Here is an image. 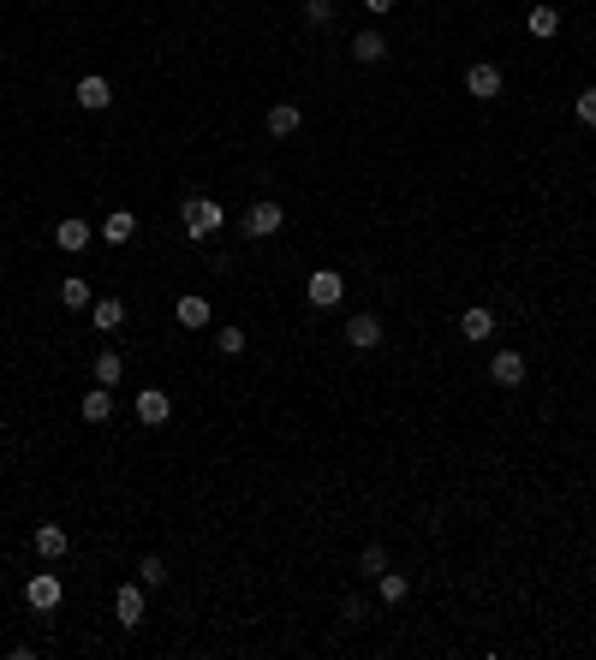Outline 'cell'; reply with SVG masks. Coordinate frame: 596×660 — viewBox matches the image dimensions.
Here are the masks:
<instances>
[{
	"instance_id": "4316f807",
	"label": "cell",
	"mask_w": 596,
	"mask_h": 660,
	"mask_svg": "<svg viewBox=\"0 0 596 660\" xmlns=\"http://www.w3.org/2000/svg\"><path fill=\"white\" fill-rule=\"evenodd\" d=\"M572 113H579V125H591V131H596V89H584V96L572 101Z\"/></svg>"
},
{
	"instance_id": "7c38bea8",
	"label": "cell",
	"mask_w": 596,
	"mask_h": 660,
	"mask_svg": "<svg viewBox=\"0 0 596 660\" xmlns=\"http://www.w3.org/2000/svg\"><path fill=\"white\" fill-rule=\"evenodd\" d=\"M78 411H84V423H108L114 417V387H89Z\"/></svg>"
},
{
	"instance_id": "4fadbf2b",
	"label": "cell",
	"mask_w": 596,
	"mask_h": 660,
	"mask_svg": "<svg viewBox=\"0 0 596 660\" xmlns=\"http://www.w3.org/2000/svg\"><path fill=\"white\" fill-rule=\"evenodd\" d=\"M465 89H471L477 101H495V96H501V72H495V66H471V72H465Z\"/></svg>"
},
{
	"instance_id": "603a6c76",
	"label": "cell",
	"mask_w": 596,
	"mask_h": 660,
	"mask_svg": "<svg viewBox=\"0 0 596 660\" xmlns=\"http://www.w3.org/2000/svg\"><path fill=\"white\" fill-rule=\"evenodd\" d=\"M89 375H96V387H114L120 375H126V363H120V351H102V357H96V369H89Z\"/></svg>"
},
{
	"instance_id": "9c48e42d",
	"label": "cell",
	"mask_w": 596,
	"mask_h": 660,
	"mask_svg": "<svg viewBox=\"0 0 596 660\" xmlns=\"http://www.w3.org/2000/svg\"><path fill=\"white\" fill-rule=\"evenodd\" d=\"M352 60H358V66L388 60V36H382V30H358V36H352Z\"/></svg>"
},
{
	"instance_id": "ba28073f",
	"label": "cell",
	"mask_w": 596,
	"mask_h": 660,
	"mask_svg": "<svg viewBox=\"0 0 596 660\" xmlns=\"http://www.w3.org/2000/svg\"><path fill=\"white\" fill-rule=\"evenodd\" d=\"M346 345L352 351H376L382 345V322L376 315H352V322H346Z\"/></svg>"
},
{
	"instance_id": "44dd1931",
	"label": "cell",
	"mask_w": 596,
	"mask_h": 660,
	"mask_svg": "<svg viewBox=\"0 0 596 660\" xmlns=\"http://www.w3.org/2000/svg\"><path fill=\"white\" fill-rule=\"evenodd\" d=\"M376 583H382V601H388V607H400V601L412 595V577L406 572H382Z\"/></svg>"
},
{
	"instance_id": "83f0119b",
	"label": "cell",
	"mask_w": 596,
	"mask_h": 660,
	"mask_svg": "<svg viewBox=\"0 0 596 660\" xmlns=\"http://www.w3.org/2000/svg\"><path fill=\"white\" fill-rule=\"evenodd\" d=\"M305 18L310 25H334V0H305Z\"/></svg>"
},
{
	"instance_id": "8fae6325",
	"label": "cell",
	"mask_w": 596,
	"mask_h": 660,
	"mask_svg": "<svg viewBox=\"0 0 596 660\" xmlns=\"http://www.w3.org/2000/svg\"><path fill=\"white\" fill-rule=\"evenodd\" d=\"M108 101H114V89H108V77H78V108H89V113H102Z\"/></svg>"
},
{
	"instance_id": "ffe728a7",
	"label": "cell",
	"mask_w": 596,
	"mask_h": 660,
	"mask_svg": "<svg viewBox=\"0 0 596 660\" xmlns=\"http://www.w3.org/2000/svg\"><path fill=\"white\" fill-rule=\"evenodd\" d=\"M54 244H60L66 256H78V250L89 244V226L84 221H60V226H54Z\"/></svg>"
},
{
	"instance_id": "f1b7e54d",
	"label": "cell",
	"mask_w": 596,
	"mask_h": 660,
	"mask_svg": "<svg viewBox=\"0 0 596 660\" xmlns=\"http://www.w3.org/2000/svg\"><path fill=\"white\" fill-rule=\"evenodd\" d=\"M340 619H346V624H358V619H364V601H358V595H346V607H340Z\"/></svg>"
},
{
	"instance_id": "cb8c5ba5",
	"label": "cell",
	"mask_w": 596,
	"mask_h": 660,
	"mask_svg": "<svg viewBox=\"0 0 596 660\" xmlns=\"http://www.w3.org/2000/svg\"><path fill=\"white\" fill-rule=\"evenodd\" d=\"M358 572H364V577H382V572H388V548H376V541H370V548L358 553Z\"/></svg>"
},
{
	"instance_id": "6da1fadb",
	"label": "cell",
	"mask_w": 596,
	"mask_h": 660,
	"mask_svg": "<svg viewBox=\"0 0 596 660\" xmlns=\"http://www.w3.org/2000/svg\"><path fill=\"white\" fill-rule=\"evenodd\" d=\"M179 221H185V238H215L227 214H221L215 197H197V191H191V197L179 202Z\"/></svg>"
},
{
	"instance_id": "30bf717a",
	"label": "cell",
	"mask_w": 596,
	"mask_h": 660,
	"mask_svg": "<svg viewBox=\"0 0 596 660\" xmlns=\"http://www.w3.org/2000/svg\"><path fill=\"white\" fill-rule=\"evenodd\" d=\"M489 334H495V315L483 310V304H471V310L459 315V339H471V345H483Z\"/></svg>"
},
{
	"instance_id": "7402d4cb",
	"label": "cell",
	"mask_w": 596,
	"mask_h": 660,
	"mask_svg": "<svg viewBox=\"0 0 596 660\" xmlns=\"http://www.w3.org/2000/svg\"><path fill=\"white\" fill-rule=\"evenodd\" d=\"M60 304H66V310H89V304H96V298H89V280H60Z\"/></svg>"
},
{
	"instance_id": "7a4b0ae2",
	"label": "cell",
	"mask_w": 596,
	"mask_h": 660,
	"mask_svg": "<svg viewBox=\"0 0 596 660\" xmlns=\"http://www.w3.org/2000/svg\"><path fill=\"white\" fill-rule=\"evenodd\" d=\"M280 226H287V209H280V202H251V209H245V232L251 238H275Z\"/></svg>"
},
{
	"instance_id": "2e32d148",
	"label": "cell",
	"mask_w": 596,
	"mask_h": 660,
	"mask_svg": "<svg viewBox=\"0 0 596 660\" xmlns=\"http://www.w3.org/2000/svg\"><path fill=\"white\" fill-rule=\"evenodd\" d=\"M89 322L102 327V334H114V327H126V304L120 298H96L89 304Z\"/></svg>"
},
{
	"instance_id": "8992f818",
	"label": "cell",
	"mask_w": 596,
	"mask_h": 660,
	"mask_svg": "<svg viewBox=\"0 0 596 660\" xmlns=\"http://www.w3.org/2000/svg\"><path fill=\"white\" fill-rule=\"evenodd\" d=\"M143 607H150V601H143V583H126L114 595V619L126 624V631H138V624H143Z\"/></svg>"
},
{
	"instance_id": "e0dca14e",
	"label": "cell",
	"mask_w": 596,
	"mask_h": 660,
	"mask_svg": "<svg viewBox=\"0 0 596 660\" xmlns=\"http://www.w3.org/2000/svg\"><path fill=\"white\" fill-rule=\"evenodd\" d=\"M66 548H72V536H66L60 523H37V553L42 560H60Z\"/></svg>"
},
{
	"instance_id": "5b68a950",
	"label": "cell",
	"mask_w": 596,
	"mask_h": 660,
	"mask_svg": "<svg viewBox=\"0 0 596 660\" xmlns=\"http://www.w3.org/2000/svg\"><path fill=\"white\" fill-rule=\"evenodd\" d=\"M167 417H173V399H167L162 387H143V393H138V423L143 428H162Z\"/></svg>"
},
{
	"instance_id": "d4e9b609",
	"label": "cell",
	"mask_w": 596,
	"mask_h": 660,
	"mask_svg": "<svg viewBox=\"0 0 596 660\" xmlns=\"http://www.w3.org/2000/svg\"><path fill=\"white\" fill-rule=\"evenodd\" d=\"M138 583H143V589H162V583H167V565L155 560V553H150V560H138Z\"/></svg>"
},
{
	"instance_id": "52a82bcc",
	"label": "cell",
	"mask_w": 596,
	"mask_h": 660,
	"mask_svg": "<svg viewBox=\"0 0 596 660\" xmlns=\"http://www.w3.org/2000/svg\"><path fill=\"white\" fill-rule=\"evenodd\" d=\"M489 381L495 387H525V357L519 351H495L489 357Z\"/></svg>"
},
{
	"instance_id": "ac0fdd59",
	"label": "cell",
	"mask_w": 596,
	"mask_h": 660,
	"mask_svg": "<svg viewBox=\"0 0 596 660\" xmlns=\"http://www.w3.org/2000/svg\"><path fill=\"white\" fill-rule=\"evenodd\" d=\"M179 327H209V298H197V292H185V298L173 304Z\"/></svg>"
},
{
	"instance_id": "d6986e66",
	"label": "cell",
	"mask_w": 596,
	"mask_h": 660,
	"mask_svg": "<svg viewBox=\"0 0 596 660\" xmlns=\"http://www.w3.org/2000/svg\"><path fill=\"white\" fill-rule=\"evenodd\" d=\"M131 232H138V214H131V209H114V214H108V226H102L108 244H131Z\"/></svg>"
},
{
	"instance_id": "f546056e",
	"label": "cell",
	"mask_w": 596,
	"mask_h": 660,
	"mask_svg": "<svg viewBox=\"0 0 596 660\" xmlns=\"http://www.w3.org/2000/svg\"><path fill=\"white\" fill-rule=\"evenodd\" d=\"M364 13H376V18H388V13H393V0H364Z\"/></svg>"
},
{
	"instance_id": "9a60e30c",
	"label": "cell",
	"mask_w": 596,
	"mask_h": 660,
	"mask_svg": "<svg viewBox=\"0 0 596 660\" xmlns=\"http://www.w3.org/2000/svg\"><path fill=\"white\" fill-rule=\"evenodd\" d=\"M298 125H305V113L292 108V101H275V108H268V138H292Z\"/></svg>"
},
{
	"instance_id": "3957f363",
	"label": "cell",
	"mask_w": 596,
	"mask_h": 660,
	"mask_svg": "<svg viewBox=\"0 0 596 660\" xmlns=\"http://www.w3.org/2000/svg\"><path fill=\"white\" fill-rule=\"evenodd\" d=\"M305 292H310V304H317V310H334V304L346 298V280L334 274V268H317V274L305 280Z\"/></svg>"
},
{
	"instance_id": "484cf974",
	"label": "cell",
	"mask_w": 596,
	"mask_h": 660,
	"mask_svg": "<svg viewBox=\"0 0 596 660\" xmlns=\"http://www.w3.org/2000/svg\"><path fill=\"white\" fill-rule=\"evenodd\" d=\"M215 345L227 351V357H239V351H245V327H221V334H215Z\"/></svg>"
},
{
	"instance_id": "277c9868",
	"label": "cell",
	"mask_w": 596,
	"mask_h": 660,
	"mask_svg": "<svg viewBox=\"0 0 596 660\" xmlns=\"http://www.w3.org/2000/svg\"><path fill=\"white\" fill-rule=\"evenodd\" d=\"M25 601H30V613H54V607H60V577H54V572H37V577L25 583Z\"/></svg>"
},
{
	"instance_id": "5bb4252c",
	"label": "cell",
	"mask_w": 596,
	"mask_h": 660,
	"mask_svg": "<svg viewBox=\"0 0 596 660\" xmlns=\"http://www.w3.org/2000/svg\"><path fill=\"white\" fill-rule=\"evenodd\" d=\"M525 30H531L537 42H549L560 30V6H549V0H543V6H531V13H525Z\"/></svg>"
}]
</instances>
